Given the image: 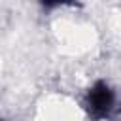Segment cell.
I'll return each instance as SVG.
<instances>
[{
	"label": "cell",
	"mask_w": 121,
	"mask_h": 121,
	"mask_svg": "<svg viewBox=\"0 0 121 121\" xmlns=\"http://www.w3.org/2000/svg\"><path fill=\"white\" fill-rule=\"evenodd\" d=\"M117 104L115 89L106 79H96L87 91L81 100V108L89 121H106L113 113Z\"/></svg>",
	"instance_id": "cell-1"
}]
</instances>
